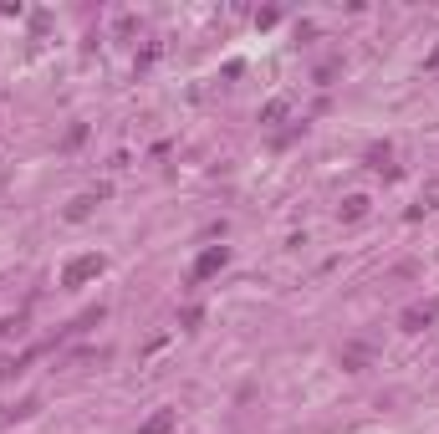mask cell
<instances>
[{
    "label": "cell",
    "instance_id": "1",
    "mask_svg": "<svg viewBox=\"0 0 439 434\" xmlns=\"http://www.w3.org/2000/svg\"><path fill=\"white\" fill-rule=\"evenodd\" d=\"M102 271H107V255L87 251V255L67 260V271H61V287H87V281H92V276H102Z\"/></svg>",
    "mask_w": 439,
    "mask_h": 434
},
{
    "label": "cell",
    "instance_id": "7",
    "mask_svg": "<svg viewBox=\"0 0 439 434\" xmlns=\"http://www.w3.org/2000/svg\"><path fill=\"white\" fill-rule=\"evenodd\" d=\"M368 205H373L368 194H347V200L337 205V215H342V220H363V215H368Z\"/></svg>",
    "mask_w": 439,
    "mask_h": 434
},
{
    "label": "cell",
    "instance_id": "11",
    "mask_svg": "<svg viewBox=\"0 0 439 434\" xmlns=\"http://www.w3.org/2000/svg\"><path fill=\"white\" fill-rule=\"evenodd\" d=\"M82 138H87V123H72V128H67V138H61V143H67V148H82Z\"/></svg>",
    "mask_w": 439,
    "mask_h": 434
},
{
    "label": "cell",
    "instance_id": "4",
    "mask_svg": "<svg viewBox=\"0 0 439 434\" xmlns=\"http://www.w3.org/2000/svg\"><path fill=\"white\" fill-rule=\"evenodd\" d=\"M337 363L347 368V373H363V368L373 363V347H368V342H347L342 353H337Z\"/></svg>",
    "mask_w": 439,
    "mask_h": 434
},
{
    "label": "cell",
    "instance_id": "2",
    "mask_svg": "<svg viewBox=\"0 0 439 434\" xmlns=\"http://www.w3.org/2000/svg\"><path fill=\"white\" fill-rule=\"evenodd\" d=\"M225 266H230V246H210V251H200V255H194L189 281H210V276H220Z\"/></svg>",
    "mask_w": 439,
    "mask_h": 434
},
{
    "label": "cell",
    "instance_id": "6",
    "mask_svg": "<svg viewBox=\"0 0 439 434\" xmlns=\"http://www.w3.org/2000/svg\"><path fill=\"white\" fill-rule=\"evenodd\" d=\"M97 200H107V189H97V194H77V200L67 205V220H72V225H82L87 215H92V205H97Z\"/></svg>",
    "mask_w": 439,
    "mask_h": 434
},
{
    "label": "cell",
    "instance_id": "12",
    "mask_svg": "<svg viewBox=\"0 0 439 434\" xmlns=\"http://www.w3.org/2000/svg\"><path fill=\"white\" fill-rule=\"evenodd\" d=\"M26 327V317H0V337H11V332H20Z\"/></svg>",
    "mask_w": 439,
    "mask_h": 434
},
{
    "label": "cell",
    "instance_id": "13",
    "mask_svg": "<svg viewBox=\"0 0 439 434\" xmlns=\"http://www.w3.org/2000/svg\"><path fill=\"white\" fill-rule=\"evenodd\" d=\"M16 373H20V363H16V358H0V383L16 378Z\"/></svg>",
    "mask_w": 439,
    "mask_h": 434
},
{
    "label": "cell",
    "instance_id": "5",
    "mask_svg": "<svg viewBox=\"0 0 439 434\" xmlns=\"http://www.w3.org/2000/svg\"><path fill=\"white\" fill-rule=\"evenodd\" d=\"M174 424H179V414H174V409H153V414L138 424V434H174Z\"/></svg>",
    "mask_w": 439,
    "mask_h": 434
},
{
    "label": "cell",
    "instance_id": "9",
    "mask_svg": "<svg viewBox=\"0 0 439 434\" xmlns=\"http://www.w3.org/2000/svg\"><path fill=\"white\" fill-rule=\"evenodd\" d=\"M287 113H291V102H287V97H271L266 107H260V123H281Z\"/></svg>",
    "mask_w": 439,
    "mask_h": 434
},
{
    "label": "cell",
    "instance_id": "3",
    "mask_svg": "<svg viewBox=\"0 0 439 434\" xmlns=\"http://www.w3.org/2000/svg\"><path fill=\"white\" fill-rule=\"evenodd\" d=\"M434 322H439V301H429V307H409L399 317V327L404 332H424V327H434Z\"/></svg>",
    "mask_w": 439,
    "mask_h": 434
},
{
    "label": "cell",
    "instance_id": "10",
    "mask_svg": "<svg viewBox=\"0 0 439 434\" xmlns=\"http://www.w3.org/2000/svg\"><path fill=\"white\" fill-rule=\"evenodd\" d=\"M159 56H164V41H148V47L138 52V61H133V67H138V72H148V67H153Z\"/></svg>",
    "mask_w": 439,
    "mask_h": 434
},
{
    "label": "cell",
    "instance_id": "8",
    "mask_svg": "<svg viewBox=\"0 0 439 434\" xmlns=\"http://www.w3.org/2000/svg\"><path fill=\"white\" fill-rule=\"evenodd\" d=\"M388 159H393V148H388V143H373V148H368V169H378V174H399Z\"/></svg>",
    "mask_w": 439,
    "mask_h": 434
}]
</instances>
